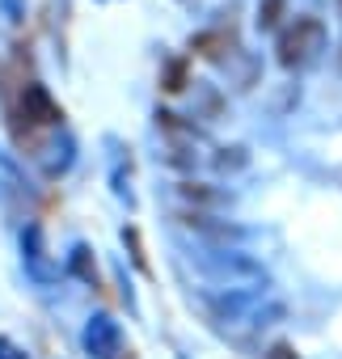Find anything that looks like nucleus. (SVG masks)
I'll list each match as a JSON object with an SVG mask.
<instances>
[{
  "label": "nucleus",
  "instance_id": "f257e3e1",
  "mask_svg": "<svg viewBox=\"0 0 342 359\" xmlns=\"http://www.w3.org/2000/svg\"><path fill=\"white\" fill-rule=\"evenodd\" d=\"M199 266H203V275H212L216 283H224V287H254V283H266V271H262V262H254L249 254H241V250H203L199 254Z\"/></svg>",
  "mask_w": 342,
  "mask_h": 359
},
{
  "label": "nucleus",
  "instance_id": "f03ea898",
  "mask_svg": "<svg viewBox=\"0 0 342 359\" xmlns=\"http://www.w3.org/2000/svg\"><path fill=\"white\" fill-rule=\"evenodd\" d=\"M321 51H325V26L317 18H296V26L283 30V39H279V64L283 68H304Z\"/></svg>",
  "mask_w": 342,
  "mask_h": 359
},
{
  "label": "nucleus",
  "instance_id": "7ed1b4c3",
  "mask_svg": "<svg viewBox=\"0 0 342 359\" xmlns=\"http://www.w3.org/2000/svg\"><path fill=\"white\" fill-rule=\"evenodd\" d=\"M89 359H118L123 355V325L110 317V313H97L85 321V334H81Z\"/></svg>",
  "mask_w": 342,
  "mask_h": 359
},
{
  "label": "nucleus",
  "instance_id": "20e7f679",
  "mask_svg": "<svg viewBox=\"0 0 342 359\" xmlns=\"http://www.w3.org/2000/svg\"><path fill=\"white\" fill-rule=\"evenodd\" d=\"M22 262H26V271H30L39 283H47V279H51L47 250H43V229H39V224H26V233H22Z\"/></svg>",
  "mask_w": 342,
  "mask_h": 359
},
{
  "label": "nucleus",
  "instance_id": "39448f33",
  "mask_svg": "<svg viewBox=\"0 0 342 359\" xmlns=\"http://www.w3.org/2000/svg\"><path fill=\"white\" fill-rule=\"evenodd\" d=\"M22 110H26L30 123H60V118H64L60 106L51 102V93H47L43 85H26V93H22Z\"/></svg>",
  "mask_w": 342,
  "mask_h": 359
},
{
  "label": "nucleus",
  "instance_id": "423d86ee",
  "mask_svg": "<svg viewBox=\"0 0 342 359\" xmlns=\"http://www.w3.org/2000/svg\"><path fill=\"white\" fill-rule=\"evenodd\" d=\"M186 229H195V233L207 237V241H241V237H245L241 229H233V224H212L207 216H186Z\"/></svg>",
  "mask_w": 342,
  "mask_h": 359
},
{
  "label": "nucleus",
  "instance_id": "0eeeda50",
  "mask_svg": "<svg viewBox=\"0 0 342 359\" xmlns=\"http://www.w3.org/2000/svg\"><path fill=\"white\" fill-rule=\"evenodd\" d=\"M0 182L5 187H13V191H26V177H22V169H18V161L0 148Z\"/></svg>",
  "mask_w": 342,
  "mask_h": 359
},
{
  "label": "nucleus",
  "instance_id": "6e6552de",
  "mask_svg": "<svg viewBox=\"0 0 342 359\" xmlns=\"http://www.w3.org/2000/svg\"><path fill=\"white\" fill-rule=\"evenodd\" d=\"M279 13H283V0H262V5H258V26L271 30L279 22Z\"/></svg>",
  "mask_w": 342,
  "mask_h": 359
},
{
  "label": "nucleus",
  "instance_id": "1a4fd4ad",
  "mask_svg": "<svg viewBox=\"0 0 342 359\" xmlns=\"http://www.w3.org/2000/svg\"><path fill=\"white\" fill-rule=\"evenodd\" d=\"M72 271H76L85 283H93V266H89V250H85V245H76V250H72Z\"/></svg>",
  "mask_w": 342,
  "mask_h": 359
},
{
  "label": "nucleus",
  "instance_id": "9d476101",
  "mask_svg": "<svg viewBox=\"0 0 342 359\" xmlns=\"http://www.w3.org/2000/svg\"><path fill=\"white\" fill-rule=\"evenodd\" d=\"M0 13H5L9 26H18V22L26 18V0H0Z\"/></svg>",
  "mask_w": 342,
  "mask_h": 359
},
{
  "label": "nucleus",
  "instance_id": "9b49d317",
  "mask_svg": "<svg viewBox=\"0 0 342 359\" xmlns=\"http://www.w3.org/2000/svg\"><path fill=\"white\" fill-rule=\"evenodd\" d=\"M0 359H30L18 342H9V338H0Z\"/></svg>",
  "mask_w": 342,
  "mask_h": 359
},
{
  "label": "nucleus",
  "instance_id": "f8f14e48",
  "mask_svg": "<svg viewBox=\"0 0 342 359\" xmlns=\"http://www.w3.org/2000/svg\"><path fill=\"white\" fill-rule=\"evenodd\" d=\"M271 359H296V355H292L287 346H275V351H271Z\"/></svg>",
  "mask_w": 342,
  "mask_h": 359
}]
</instances>
